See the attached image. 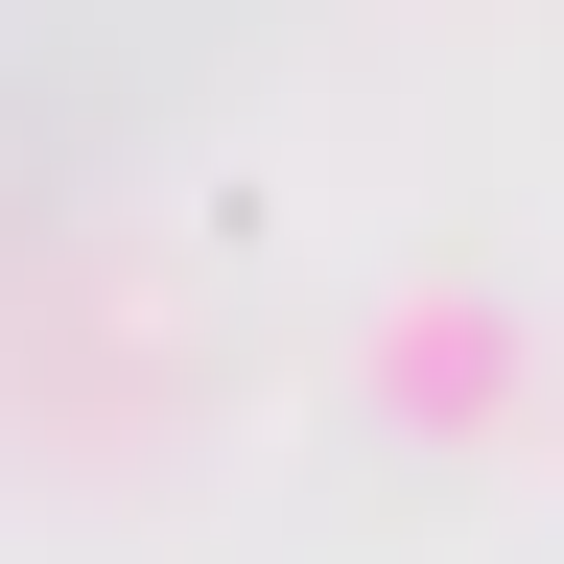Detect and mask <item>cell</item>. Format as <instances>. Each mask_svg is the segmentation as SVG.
<instances>
[{"label": "cell", "instance_id": "cell-1", "mask_svg": "<svg viewBox=\"0 0 564 564\" xmlns=\"http://www.w3.org/2000/svg\"><path fill=\"white\" fill-rule=\"evenodd\" d=\"M377 400H400V423H447V447H470V423H518V306L400 282V306H377Z\"/></svg>", "mask_w": 564, "mask_h": 564}]
</instances>
